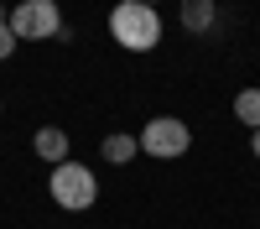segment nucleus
<instances>
[{
	"label": "nucleus",
	"mask_w": 260,
	"mask_h": 229,
	"mask_svg": "<svg viewBox=\"0 0 260 229\" xmlns=\"http://www.w3.org/2000/svg\"><path fill=\"white\" fill-rule=\"evenodd\" d=\"M110 37L120 42L125 52H151L161 42V16L156 6H141V0H120L110 11Z\"/></svg>",
	"instance_id": "1"
},
{
	"label": "nucleus",
	"mask_w": 260,
	"mask_h": 229,
	"mask_svg": "<svg viewBox=\"0 0 260 229\" xmlns=\"http://www.w3.org/2000/svg\"><path fill=\"white\" fill-rule=\"evenodd\" d=\"M47 193H52V203H57V208H68V214H83V208H94V198H99V177H94L83 161H57V167H52Z\"/></svg>",
	"instance_id": "2"
},
{
	"label": "nucleus",
	"mask_w": 260,
	"mask_h": 229,
	"mask_svg": "<svg viewBox=\"0 0 260 229\" xmlns=\"http://www.w3.org/2000/svg\"><path fill=\"white\" fill-rule=\"evenodd\" d=\"M16 42H47V37H62V6L57 0H21V6L6 11Z\"/></svg>",
	"instance_id": "3"
},
{
	"label": "nucleus",
	"mask_w": 260,
	"mask_h": 229,
	"mask_svg": "<svg viewBox=\"0 0 260 229\" xmlns=\"http://www.w3.org/2000/svg\"><path fill=\"white\" fill-rule=\"evenodd\" d=\"M141 141V156H156V161H177L187 156V146H192V130L177 120V115H156V120H146V130L136 136Z\"/></svg>",
	"instance_id": "4"
},
{
	"label": "nucleus",
	"mask_w": 260,
	"mask_h": 229,
	"mask_svg": "<svg viewBox=\"0 0 260 229\" xmlns=\"http://www.w3.org/2000/svg\"><path fill=\"white\" fill-rule=\"evenodd\" d=\"M31 151L42 156V161H68V130H57V125H42V130L31 136Z\"/></svg>",
	"instance_id": "5"
},
{
	"label": "nucleus",
	"mask_w": 260,
	"mask_h": 229,
	"mask_svg": "<svg viewBox=\"0 0 260 229\" xmlns=\"http://www.w3.org/2000/svg\"><path fill=\"white\" fill-rule=\"evenodd\" d=\"M177 16H182L187 31H208L213 16H219V6H213V0H177Z\"/></svg>",
	"instance_id": "6"
},
{
	"label": "nucleus",
	"mask_w": 260,
	"mask_h": 229,
	"mask_svg": "<svg viewBox=\"0 0 260 229\" xmlns=\"http://www.w3.org/2000/svg\"><path fill=\"white\" fill-rule=\"evenodd\" d=\"M99 156H104V161H115V167H125V161H136V156H141V141H136V136H125V130H115V136H104Z\"/></svg>",
	"instance_id": "7"
},
{
	"label": "nucleus",
	"mask_w": 260,
	"mask_h": 229,
	"mask_svg": "<svg viewBox=\"0 0 260 229\" xmlns=\"http://www.w3.org/2000/svg\"><path fill=\"white\" fill-rule=\"evenodd\" d=\"M234 120L250 125V130H260V89H240L234 94Z\"/></svg>",
	"instance_id": "8"
},
{
	"label": "nucleus",
	"mask_w": 260,
	"mask_h": 229,
	"mask_svg": "<svg viewBox=\"0 0 260 229\" xmlns=\"http://www.w3.org/2000/svg\"><path fill=\"white\" fill-rule=\"evenodd\" d=\"M11 52H16V31H11L6 11H0V57H11Z\"/></svg>",
	"instance_id": "9"
},
{
	"label": "nucleus",
	"mask_w": 260,
	"mask_h": 229,
	"mask_svg": "<svg viewBox=\"0 0 260 229\" xmlns=\"http://www.w3.org/2000/svg\"><path fill=\"white\" fill-rule=\"evenodd\" d=\"M250 146H255V156H260V130H250Z\"/></svg>",
	"instance_id": "10"
},
{
	"label": "nucleus",
	"mask_w": 260,
	"mask_h": 229,
	"mask_svg": "<svg viewBox=\"0 0 260 229\" xmlns=\"http://www.w3.org/2000/svg\"><path fill=\"white\" fill-rule=\"evenodd\" d=\"M141 6H161V0H141Z\"/></svg>",
	"instance_id": "11"
}]
</instances>
